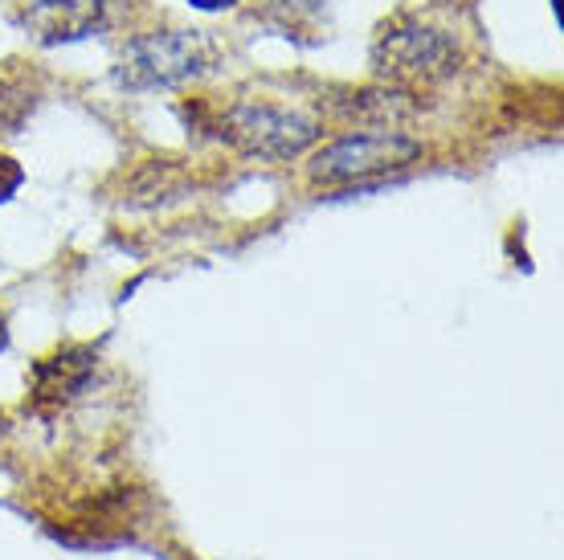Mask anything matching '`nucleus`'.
I'll list each match as a JSON object with an SVG mask.
<instances>
[{
    "label": "nucleus",
    "instance_id": "f257e3e1",
    "mask_svg": "<svg viewBox=\"0 0 564 560\" xmlns=\"http://www.w3.org/2000/svg\"><path fill=\"white\" fill-rule=\"evenodd\" d=\"M217 45L197 29H155L119 54L115 83L128 90H172L213 71Z\"/></svg>",
    "mask_w": 564,
    "mask_h": 560
},
{
    "label": "nucleus",
    "instance_id": "f03ea898",
    "mask_svg": "<svg viewBox=\"0 0 564 560\" xmlns=\"http://www.w3.org/2000/svg\"><path fill=\"white\" fill-rule=\"evenodd\" d=\"M217 140L258 160H295L319 140V119L274 103H234L213 119Z\"/></svg>",
    "mask_w": 564,
    "mask_h": 560
},
{
    "label": "nucleus",
    "instance_id": "7ed1b4c3",
    "mask_svg": "<svg viewBox=\"0 0 564 560\" xmlns=\"http://www.w3.org/2000/svg\"><path fill=\"white\" fill-rule=\"evenodd\" d=\"M422 155L425 148L413 136L397 131V127H377V131H352V136L319 148L311 155L307 172L315 184H360L410 169Z\"/></svg>",
    "mask_w": 564,
    "mask_h": 560
},
{
    "label": "nucleus",
    "instance_id": "20e7f679",
    "mask_svg": "<svg viewBox=\"0 0 564 560\" xmlns=\"http://www.w3.org/2000/svg\"><path fill=\"white\" fill-rule=\"evenodd\" d=\"M372 66L389 86L413 90V86H430L458 71V45L442 29H430L422 21H401L381 33V42L372 50Z\"/></svg>",
    "mask_w": 564,
    "mask_h": 560
},
{
    "label": "nucleus",
    "instance_id": "39448f33",
    "mask_svg": "<svg viewBox=\"0 0 564 560\" xmlns=\"http://www.w3.org/2000/svg\"><path fill=\"white\" fill-rule=\"evenodd\" d=\"M21 25L37 45H70L107 25V0H29Z\"/></svg>",
    "mask_w": 564,
    "mask_h": 560
},
{
    "label": "nucleus",
    "instance_id": "423d86ee",
    "mask_svg": "<svg viewBox=\"0 0 564 560\" xmlns=\"http://www.w3.org/2000/svg\"><path fill=\"white\" fill-rule=\"evenodd\" d=\"M95 365H99V352L90 344H70V348L37 360L33 365V401L42 409L74 401L86 389V380L95 377Z\"/></svg>",
    "mask_w": 564,
    "mask_h": 560
},
{
    "label": "nucleus",
    "instance_id": "0eeeda50",
    "mask_svg": "<svg viewBox=\"0 0 564 560\" xmlns=\"http://www.w3.org/2000/svg\"><path fill=\"white\" fill-rule=\"evenodd\" d=\"M188 189V176H184L172 160H152L143 164L128 184V205L131 209H155V205H169Z\"/></svg>",
    "mask_w": 564,
    "mask_h": 560
},
{
    "label": "nucleus",
    "instance_id": "6e6552de",
    "mask_svg": "<svg viewBox=\"0 0 564 560\" xmlns=\"http://www.w3.org/2000/svg\"><path fill=\"white\" fill-rule=\"evenodd\" d=\"M344 111L360 115V119H368V123H377V127H397L413 115V95L401 90V86L384 83V86H372V90H356V95L344 103Z\"/></svg>",
    "mask_w": 564,
    "mask_h": 560
},
{
    "label": "nucleus",
    "instance_id": "1a4fd4ad",
    "mask_svg": "<svg viewBox=\"0 0 564 560\" xmlns=\"http://www.w3.org/2000/svg\"><path fill=\"white\" fill-rule=\"evenodd\" d=\"M37 107V95L25 78L17 74H0V136H13L25 127V119Z\"/></svg>",
    "mask_w": 564,
    "mask_h": 560
},
{
    "label": "nucleus",
    "instance_id": "9d476101",
    "mask_svg": "<svg viewBox=\"0 0 564 560\" xmlns=\"http://www.w3.org/2000/svg\"><path fill=\"white\" fill-rule=\"evenodd\" d=\"M21 181H25L21 164H17L13 155H0V205H4V201H9V196L21 189Z\"/></svg>",
    "mask_w": 564,
    "mask_h": 560
},
{
    "label": "nucleus",
    "instance_id": "9b49d317",
    "mask_svg": "<svg viewBox=\"0 0 564 560\" xmlns=\"http://www.w3.org/2000/svg\"><path fill=\"white\" fill-rule=\"evenodd\" d=\"M193 9H200V13H221V9H234L238 0H188Z\"/></svg>",
    "mask_w": 564,
    "mask_h": 560
},
{
    "label": "nucleus",
    "instance_id": "f8f14e48",
    "mask_svg": "<svg viewBox=\"0 0 564 560\" xmlns=\"http://www.w3.org/2000/svg\"><path fill=\"white\" fill-rule=\"evenodd\" d=\"M9 348V327H4V315H0V352Z\"/></svg>",
    "mask_w": 564,
    "mask_h": 560
},
{
    "label": "nucleus",
    "instance_id": "ddd939ff",
    "mask_svg": "<svg viewBox=\"0 0 564 560\" xmlns=\"http://www.w3.org/2000/svg\"><path fill=\"white\" fill-rule=\"evenodd\" d=\"M4 430H9V421H4V409H0V438H4Z\"/></svg>",
    "mask_w": 564,
    "mask_h": 560
}]
</instances>
